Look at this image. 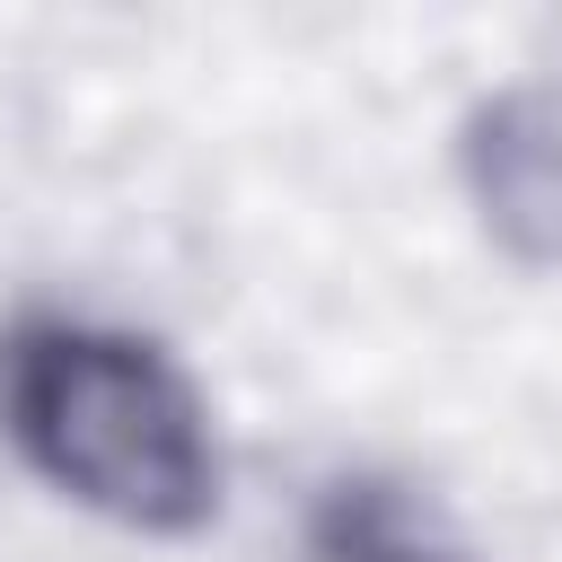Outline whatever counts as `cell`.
Listing matches in <instances>:
<instances>
[{"mask_svg": "<svg viewBox=\"0 0 562 562\" xmlns=\"http://www.w3.org/2000/svg\"><path fill=\"white\" fill-rule=\"evenodd\" d=\"M9 430L18 448L88 509L184 536L220 501V448L193 378L114 325L44 316L9 342Z\"/></svg>", "mask_w": 562, "mask_h": 562, "instance_id": "1", "label": "cell"}, {"mask_svg": "<svg viewBox=\"0 0 562 562\" xmlns=\"http://www.w3.org/2000/svg\"><path fill=\"white\" fill-rule=\"evenodd\" d=\"M457 167L483 228L518 263H562V70L492 88L465 114Z\"/></svg>", "mask_w": 562, "mask_h": 562, "instance_id": "2", "label": "cell"}, {"mask_svg": "<svg viewBox=\"0 0 562 562\" xmlns=\"http://www.w3.org/2000/svg\"><path fill=\"white\" fill-rule=\"evenodd\" d=\"M307 536H316V562H465V553L439 536V518L413 509V501H404L395 483H378V474L325 483Z\"/></svg>", "mask_w": 562, "mask_h": 562, "instance_id": "3", "label": "cell"}]
</instances>
